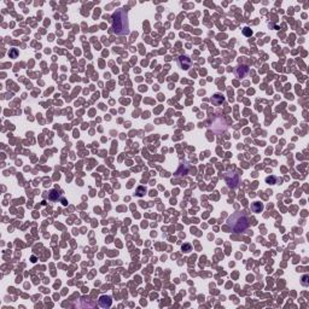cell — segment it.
<instances>
[{"mask_svg": "<svg viewBox=\"0 0 309 309\" xmlns=\"http://www.w3.org/2000/svg\"><path fill=\"white\" fill-rule=\"evenodd\" d=\"M226 182L229 188H236L239 185V175L236 172H227L225 175Z\"/></svg>", "mask_w": 309, "mask_h": 309, "instance_id": "3", "label": "cell"}, {"mask_svg": "<svg viewBox=\"0 0 309 309\" xmlns=\"http://www.w3.org/2000/svg\"><path fill=\"white\" fill-rule=\"evenodd\" d=\"M227 222H228V226L232 228V231H233L234 233H242V232H244L249 226L248 217L242 213L233 214L228 219Z\"/></svg>", "mask_w": 309, "mask_h": 309, "instance_id": "2", "label": "cell"}, {"mask_svg": "<svg viewBox=\"0 0 309 309\" xmlns=\"http://www.w3.org/2000/svg\"><path fill=\"white\" fill-rule=\"evenodd\" d=\"M302 280H303V281H302V284H303L304 286H307V285H308V283H307L305 280H308V275H304V277L302 278Z\"/></svg>", "mask_w": 309, "mask_h": 309, "instance_id": "11", "label": "cell"}, {"mask_svg": "<svg viewBox=\"0 0 309 309\" xmlns=\"http://www.w3.org/2000/svg\"><path fill=\"white\" fill-rule=\"evenodd\" d=\"M182 250H186V252H188V251L191 250V245H185V246H182Z\"/></svg>", "mask_w": 309, "mask_h": 309, "instance_id": "12", "label": "cell"}, {"mask_svg": "<svg viewBox=\"0 0 309 309\" xmlns=\"http://www.w3.org/2000/svg\"><path fill=\"white\" fill-rule=\"evenodd\" d=\"M99 305L103 307V308H109L111 307V303H112V299L110 296H100L99 298Z\"/></svg>", "mask_w": 309, "mask_h": 309, "instance_id": "5", "label": "cell"}, {"mask_svg": "<svg viewBox=\"0 0 309 309\" xmlns=\"http://www.w3.org/2000/svg\"><path fill=\"white\" fill-rule=\"evenodd\" d=\"M11 56H12V57H16V56H17V51H16V50H14V51L11 52Z\"/></svg>", "mask_w": 309, "mask_h": 309, "instance_id": "13", "label": "cell"}, {"mask_svg": "<svg viewBox=\"0 0 309 309\" xmlns=\"http://www.w3.org/2000/svg\"><path fill=\"white\" fill-rule=\"evenodd\" d=\"M58 196H59V193H58L56 190H52V191H51V193H50V199H51V200L58 199Z\"/></svg>", "mask_w": 309, "mask_h": 309, "instance_id": "9", "label": "cell"}, {"mask_svg": "<svg viewBox=\"0 0 309 309\" xmlns=\"http://www.w3.org/2000/svg\"><path fill=\"white\" fill-rule=\"evenodd\" d=\"M191 64H192V62H191V59L187 56H181L179 58V65L181 66V69L187 70V69L191 68Z\"/></svg>", "mask_w": 309, "mask_h": 309, "instance_id": "4", "label": "cell"}, {"mask_svg": "<svg viewBox=\"0 0 309 309\" xmlns=\"http://www.w3.org/2000/svg\"><path fill=\"white\" fill-rule=\"evenodd\" d=\"M248 72H249V68L246 65H240L236 70V74H237L238 77H244V76L248 75Z\"/></svg>", "mask_w": 309, "mask_h": 309, "instance_id": "6", "label": "cell"}, {"mask_svg": "<svg viewBox=\"0 0 309 309\" xmlns=\"http://www.w3.org/2000/svg\"><path fill=\"white\" fill-rule=\"evenodd\" d=\"M225 102V97L220 96V94H215L213 98H211V103L214 105H221L222 103Z\"/></svg>", "mask_w": 309, "mask_h": 309, "instance_id": "7", "label": "cell"}, {"mask_svg": "<svg viewBox=\"0 0 309 309\" xmlns=\"http://www.w3.org/2000/svg\"><path fill=\"white\" fill-rule=\"evenodd\" d=\"M243 33L246 35V36H250L251 34H252V32H251V29L250 28H248V27H245L244 29H243Z\"/></svg>", "mask_w": 309, "mask_h": 309, "instance_id": "10", "label": "cell"}, {"mask_svg": "<svg viewBox=\"0 0 309 309\" xmlns=\"http://www.w3.org/2000/svg\"><path fill=\"white\" fill-rule=\"evenodd\" d=\"M252 210L255 211V213H261L262 210H263V204L262 203H260V202H256V203H254L252 204Z\"/></svg>", "mask_w": 309, "mask_h": 309, "instance_id": "8", "label": "cell"}, {"mask_svg": "<svg viewBox=\"0 0 309 309\" xmlns=\"http://www.w3.org/2000/svg\"><path fill=\"white\" fill-rule=\"evenodd\" d=\"M112 30L117 35L129 34V22L128 14L124 9H118L112 15Z\"/></svg>", "mask_w": 309, "mask_h": 309, "instance_id": "1", "label": "cell"}]
</instances>
